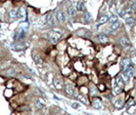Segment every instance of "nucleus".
I'll return each instance as SVG.
<instances>
[{"label": "nucleus", "mask_w": 136, "mask_h": 115, "mask_svg": "<svg viewBox=\"0 0 136 115\" xmlns=\"http://www.w3.org/2000/svg\"><path fill=\"white\" fill-rule=\"evenodd\" d=\"M92 94H93V95H96V94H97L96 91H94V89H93V93H92Z\"/></svg>", "instance_id": "2f4dec72"}, {"label": "nucleus", "mask_w": 136, "mask_h": 115, "mask_svg": "<svg viewBox=\"0 0 136 115\" xmlns=\"http://www.w3.org/2000/svg\"><path fill=\"white\" fill-rule=\"evenodd\" d=\"M93 106H94V108H95V109L100 110V109L102 108V103H101V101H100L99 99L95 98V99L93 100Z\"/></svg>", "instance_id": "20e7f679"}, {"label": "nucleus", "mask_w": 136, "mask_h": 115, "mask_svg": "<svg viewBox=\"0 0 136 115\" xmlns=\"http://www.w3.org/2000/svg\"><path fill=\"white\" fill-rule=\"evenodd\" d=\"M66 115H68V114H66Z\"/></svg>", "instance_id": "72a5a7b5"}, {"label": "nucleus", "mask_w": 136, "mask_h": 115, "mask_svg": "<svg viewBox=\"0 0 136 115\" xmlns=\"http://www.w3.org/2000/svg\"><path fill=\"white\" fill-rule=\"evenodd\" d=\"M120 26H121V23L118 21V22H116V23H114V24H112L111 25V30H117L118 28H120Z\"/></svg>", "instance_id": "f3484780"}, {"label": "nucleus", "mask_w": 136, "mask_h": 115, "mask_svg": "<svg viewBox=\"0 0 136 115\" xmlns=\"http://www.w3.org/2000/svg\"><path fill=\"white\" fill-rule=\"evenodd\" d=\"M131 60H132L133 64H134V65H136V55H135V54H134V55L132 56V59H131Z\"/></svg>", "instance_id": "c756f323"}, {"label": "nucleus", "mask_w": 136, "mask_h": 115, "mask_svg": "<svg viewBox=\"0 0 136 115\" xmlns=\"http://www.w3.org/2000/svg\"><path fill=\"white\" fill-rule=\"evenodd\" d=\"M123 106H124L123 100H117V101L115 102V107H116L117 109H121Z\"/></svg>", "instance_id": "2eb2a0df"}, {"label": "nucleus", "mask_w": 136, "mask_h": 115, "mask_svg": "<svg viewBox=\"0 0 136 115\" xmlns=\"http://www.w3.org/2000/svg\"><path fill=\"white\" fill-rule=\"evenodd\" d=\"M118 12H119V15H120V17H122V18H125V10L124 9H119L118 10Z\"/></svg>", "instance_id": "393cba45"}, {"label": "nucleus", "mask_w": 136, "mask_h": 115, "mask_svg": "<svg viewBox=\"0 0 136 115\" xmlns=\"http://www.w3.org/2000/svg\"><path fill=\"white\" fill-rule=\"evenodd\" d=\"M125 21H126V24H127L128 26H130V27L134 26V24H135V20H134V18H132V17L125 18Z\"/></svg>", "instance_id": "9b49d317"}, {"label": "nucleus", "mask_w": 136, "mask_h": 115, "mask_svg": "<svg viewBox=\"0 0 136 115\" xmlns=\"http://www.w3.org/2000/svg\"><path fill=\"white\" fill-rule=\"evenodd\" d=\"M132 10H135L136 9V1H132L131 3V7H130Z\"/></svg>", "instance_id": "cd10ccee"}, {"label": "nucleus", "mask_w": 136, "mask_h": 115, "mask_svg": "<svg viewBox=\"0 0 136 115\" xmlns=\"http://www.w3.org/2000/svg\"><path fill=\"white\" fill-rule=\"evenodd\" d=\"M119 42H120V44H121L122 46H124V47H128V46H130V41H129L127 38H125V37L120 38Z\"/></svg>", "instance_id": "0eeeda50"}, {"label": "nucleus", "mask_w": 136, "mask_h": 115, "mask_svg": "<svg viewBox=\"0 0 136 115\" xmlns=\"http://www.w3.org/2000/svg\"><path fill=\"white\" fill-rule=\"evenodd\" d=\"M47 38L51 43H56L62 38V33L60 31H52L47 33Z\"/></svg>", "instance_id": "f257e3e1"}, {"label": "nucleus", "mask_w": 136, "mask_h": 115, "mask_svg": "<svg viewBox=\"0 0 136 115\" xmlns=\"http://www.w3.org/2000/svg\"><path fill=\"white\" fill-rule=\"evenodd\" d=\"M56 19H57V21L60 22V23H65L66 21H67V17H66V13L64 12V11H62V10H60V11H57L56 12Z\"/></svg>", "instance_id": "7ed1b4c3"}, {"label": "nucleus", "mask_w": 136, "mask_h": 115, "mask_svg": "<svg viewBox=\"0 0 136 115\" xmlns=\"http://www.w3.org/2000/svg\"><path fill=\"white\" fill-rule=\"evenodd\" d=\"M135 89H136V79H135Z\"/></svg>", "instance_id": "473e14b6"}, {"label": "nucleus", "mask_w": 136, "mask_h": 115, "mask_svg": "<svg viewBox=\"0 0 136 115\" xmlns=\"http://www.w3.org/2000/svg\"><path fill=\"white\" fill-rule=\"evenodd\" d=\"M98 39H99V41L102 42V43H106V42L108 41V37H107L106 35H104V34H100V35L98 36Z\"/></svg>", "instance_id": "ddd939ff"}, {"label": "nucleus", "mask_w": 136, "mask_h": 115, "mask_svg": "<svg viewBox=\"0 0 136 115\" xmlns=\"http://www.w3.org/2000/svg\"><path fill=\"white\" fill-rule=\"evenodd\" d=\"M134 104H135V102H134V100H132V99H131V100L129 101V103L127 104V106H126V107H127V108H130V107H131L132 105H134Z\"/></svg>", "instance_id": "bb28decb"}, {"label": "nucleus", "mask_w": 136, "mask_h": 115, "mask_svg": "<svg viewBox=\"0 0 136 115\" xmlns=\"http://www.w3.org/2000/svg\"><path fill=\"white\" fill-rule=\"evenodd\" d=\"M6 74L9 75V76H14L15 75V71H14L13 68H9V69L6 70Z\"/></svg>", "instance_id": "4be33fe9"}, {"label": "nucleus", "mask_w": 136, "mask_h": 115, "mask_svg": "<svg viewBox=\"0 0 136 115\" xmlns=\"http://www.w3.org/2000/svg\"><path fill=\"white\" fill-rule=\"evenodd\" d=\"M66 92L68 95H73L74 93V88L71 83H66Z\"/></svg>", "instance_id": "9d476101"}, {"label": "nucleus", "mask_w": 136, "mask_h": 115, "mask_svg": "<svg viewBox=\"0 0 136 115\" xmlns=\"http://www.w3.org/2000/svg\"><path fill=\"white\" fill-rule=\"evenodd\" d=\"M121 65H122V67H123V69L125 70L129 65H130V59H128V58H126V59H124L123 61H122V63H121Z\"/></svg>", "instance_id": "f8f14e48"}, {"label": "nucleus", "mask_w": 136, "mask_h": 115, "mask_svg": "<svg viewBox=\"0 0 136 115\" xmlns=\"http://www.w3.org/2000/svg\"><path fill=\"white\" fill-rule=\"evenodd\" d=\"M68 12H69V15H70L71 17H74V16H75V13H76L75 8H74L73 6H69V7H68Z\"/></svg>", "instance_id": "6ab92c4d"}, {"label": "nucleus", "mask_w": 136, "mask_h": 115, "mask_svg": "<svg viewBox=\"0 0 136 115\" xmlns=\"http://www.w3.org/2000/svg\"><path fill=\"white\" fill-rule=\"evenodd\" d=\"M76 7H77V9H78L79 11H84V10L86 9V7H85V3H84L83 1H79V2H77V3H76Z\"/></svg>", "instance_id": "6e6552de"}, {"label": "nucleus", "mask_w": 136, "mask_h": 115, "mask_svg": "<svg viewBox=\"0 0 136 115\" xmlns=\"http://www.w3.org/2000/svg\"><path fill=\"white\" fill-rule=\"evenodd\" d=\"M85 20H86L87 23H91V22L93 21V19H92V17H91L90 12H86V15H85Z\"/></svg>", "instance_id": "aec40b11"}, {"label": "nucleus", "mask_w": 136, "mask_h": 115, "mask_svg": "<svg viewBox=\"0 0 136 115\" xmlns=\"http://www.w3.org/2000/svg\"><path fill=\"white\" fill-rule=\"evenodd\" d=\"M77 98H78V99H79L81 102H82L83 104H87V103H88V102L85 100V98H84L82 95H80V94H79V95H77Z\"/></svg>", "instance_id": "5701e85b"}, {"label": "nucleus", "mask_w": 136, "mask_h": 115, "mask_svg": "<svg viewBox=\"0 0 136 115\" xmlns=\"http://www.w3.org/2000/svg\"><path fill=\"white\" fill-rule=\"evenodd\" d=\"M134 76V69L132 67V65H129L125 70H124V74H123V77L125 80L129 81L132 77Z\"/></svg>", "instance_id": "f03ea898"}, {"label": "nucleus", "mask_w": 136, "mask_h": 115, "mask_svg": "<svg viewBox=\"0 0 136 115\" xmlns=\"http://www.w3.org/2000/svg\"><path fill=\"white\" fill-rule=\"evenodd\" d=\"M107 21H108V17H106V16H102V17L100 18V20H99V24H98V25L104 24V23H106Z\"/></svg>", "instance_id": "412c9836"}, {"label": "nucleus", "mask_w": 136, "mask_h": 115, "mask_svg": "<svg viewBox=\"0 0 136 115\" xmlns=\"http://www.w3.org/2000/svg\"><path fill=\"white\" fill-rule=\"evenodd\" d=\"M116 83H117L116 86L122 88V85H123V79H122V76H117V78H116Z\"/></svg>", "instance_id": "dca6fc26"}, {"label": "nucleus", "mask_w": 136, "mask_h": 115, "mask_svg": "<svg viewBox=\"0 0 136 115\" xmlns=\"http://www.w3.org/2000/svg\"><path fill=\"white\" fill-rule=\"evenodd\" d=\"M122 91V88H119V86H115L114 88V95H119Z\"/></svg>", "instance_id": "b1692460"}, {"label": "nucleus", "mask_w": 136, "mask_h": 115, "mask_svg": "<svg viewBox=\"0 0 136 115\" xmlns=\"http://www.w3.org/2000/svg\"><path fill=\"white\" fill-rule=\"evenodd\" d=\"M72 107H73L74 109H78L79 104H78V103H73V104H72Z\"/></svg>", "instance_id": "c85d7f7f"}, {"label": "nucleus", "mask_w": 136, "mask_h": 115, "mask_svg": "<svg viewBox=\"0 0 136 115\" xmlns=\"http://www.w3.org/2000/svg\"><path fill=\"white\" fill-rule=\"evenodd\" d=\"M53 84H54V88L57 89V90H62V89H63V86H64L63 81H61L60 79H54Z\"/></svg>", "instance_id": "423d86ee"}, {"label": "nucleus", "mask_w": 136, "mask_h": 115, "mask_svg": "<svg viewBox=\"0 0 136 115\" xmlns=\"http://www.w3.org/2000/svg\"><path fill=\"white\" fill-rule=\"evenodd\" d=\"M8 16L11 20H15L16 18H18V11L16 9H10L8 12Z\"/></svg>", "instance_id": "39448f33"}, {"label": "nucleus", "mask_w": 136, "mask_h": 115, "mask_svg": "<svg viewBox=\"0 0 136 115\" xmlns=\"http://www.w3.org/2000/svg\"><path fill=\"white\" fill-rule=\"evenodd\" d=\"M46 24L48 26H50V27H53L54 26V18L51 15H49V16L46 17Z\"/></svg>", "instance_id": "1a4fd4ad"}, {"label": "nucleus", "mask_w": 136, "mask_h": 115, "mask_svg": "<svg viewBox=\"0 0 136 115\" xmlns=\"http://www.w3.org/2000/svg\"><path fill=\"white\" fill-rule=\"evenodd\" d=\"M35 104H36V106H37L39 109H43V108H44V105H42L39 101H36V102H35Z\"/></svg>", "instance_id": "a878e982"}, {"label": "nucleus", "mask_w": 136, "mask_h": 115, "mask_svg": "<svg viewBox=\"0 0 136 115\" xmlns=\"http://www.w3.org/2000/svg\"><path fill=\"white\" fill-rule=\"evenodd\" d=\"M108 20L111 21V23H112V24H114V23L118 22V17H117L116 15H111V16H110V18H108Z\"/></svg>", "instance_id": "a211bd4d"}, {"label": "nucleus", "mask_w": 136, "mask_h": 115, "mask_svg": "<svg viewBox=\"0 0 136 115\" xmlns=\"http://www.w3.org/2000/svg\"><path fill=\"white\" fill-rule=\"evenodd\" d=\"M34 60H35V63L38 64V65H42L43 64V61L41 59V56L39 54H35L34 55Z\"/></svg>", "instance_id": "4468645a"}, {"label": "nucleus", "mask_w": 136, "mask_h": 115, "mask_svg": "<svg viewBox=\"0 0 136 115\" xmlns=\"http://www.w3.org/2000/svg\"><path fill=\"white\" fill-rule=\"evenodd\" d=\"M125 11H126L127 13H132V12H133V10H132V9H131L130 7H129V8H127V9H126Z\"/></svg>", "instance_id": "7c9ffc66"}]
</instances>
